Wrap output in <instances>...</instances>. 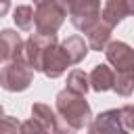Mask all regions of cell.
Returning a JSON list of instances; mask_svg holds the SVG:
<instances>
[{
  "instance_id": "6da1fadb",
  "label": "cell",
  "mask_w": 134,
  "mask_h": 134,
  "mask_svg": "<svg viewBox=\"0 0 134 134\" xmlns=\"http://www.w3.org/2000/svg\"><path fill=\"white\" fill-rule=\"evenodd\" d=\"M105 57L115 71L113 92L119 96H130L134 92V48L121 40H113L107 44Z\"/></svg>"
},
{
  "instance_id": "d6986e66",
  "label": "cell",
  "mask_w": 134,
  "mask_h": 134,
  "mask_svg": "<svg viewBox=\"0 0 134 134\" xmlns=\"http://www.w3.org/2000/svg\"><path fill=\"white\" fill-rule=\"evenodd\" d=\"M8 8H10V4H0V17H4L8 13Z\"/></svg>"
},
{
  "instance_id": "44dd1931",
  "label": "cell",
  "mask_w": 134,
  "mask_h": 134,
  "mask_svg": "<svg viewBox=\"0 0 134 134\" xmlns=\"http://www.w3.org/2000/svg\"><path fill=\"white\" fill-rule=\"evenodd\" d=\"M0 4H10V0H0Z\"/></svg>"
},
{
  "instance_id": "9a60e30c",
  "label": "cell",
  "mask_w": 134,
  "mask_h": 134,
  "mask_svg": "<svg viewBox=\"0 0 134 134\" xmlns=\"http://www.w3.org/2000/svg\"><path fill=\"white\" fill-rule=\"evenodd\" d=\"M13 21L21 31H29L34 27V8L29 4H21L13 10Z\"/></svg>"
},
{
  "instance_id": "9c48e42d",
  "label": "cell",
  "mask_w": 134,
  "mask_h": 134,
  "mask_svg": "<svg viewBox=\"0 0 134 134\" xmlns=\"http://www.w3.org/2000/svg\"><path fill=\"white\" fill-rule=\"evenodd\" d=\"M126 17H134V0H107L100 10V21H105L113 29Z\"/></svg>"
},
{
  "instance_id": "e0dca14e",
  "label": "cell",
  "mask_w": 134,
  "mask_h": 134,
  "mask_svg": "<svg viewBox=\"0 0 134 134\" xmlns=\"http://www.w3.org/2000/svg\"><path fill=\"white\" fill-rule=\"evenodd\" d=\"M21 134H50L40 121H36L34 117H29L27 121H21Z\"/></svg>"
},
{
  "instance_id": "2e32d148",
  "label": "cell",
  "mask_w": 134,
  "mask_h": 134,
  "mask_svg": "<svg viewBox=\"0 0 134 134\" xmlns=\"http://www.w3.org/2000/svg\"><path fill=\"white\" fill-rule=\"evenodd\" d=\"M0 134H21V121L13 115H4L0 119Z\"/></svg>"
},
{
  "instance_id": "4fadbf2b",
  "label": "cell",
  "mask_w": 134,
  "mask_h": 134,
  "mask_svg": "<svg viewBox=\"0 0 134 134\" xmlns=\"http://www.w3.org/2000/svg\"><path fill=\"white\" fill-rule=\"evenodd\" d=\"M111 34H113V27L111 25H107L105 21H98L86 36H88V46L92 48V50H105L107 48V44L111 42Z\"/></svg>"
},
{
  "instance_id": "8992f818",
  "label": "cell",
  "mask_w": 134,
  "mask_h": 134,
  "mask_svg": "<svg viewBox=\"0 0 134 134\" xmlns=\"http://www.w3.org/2000/svg\"><path fill=\"white\" fill-rule=\"evenodd\" d=\"M88 134H130V132L124 124L121 109H107L96 117H92Z\"/></svg>"
},
{
  "instance_id": "7c38bea8",
  "label": "cell",
  "mask_w": 134,
  "mask_h": 134,
  "mask_svg": "<svg viewBox=\"0 0 134 134\" xmlns=\"http://www.w3.org/2000/svg\"><path fill=\"white\" fill-rule=\"evenodd\" d=\"M61 46H63V50H65V54H67V59H69L71 65L82 63V61L88 57V50H90L88 40H84V38L77 36V34H73V36H69L67 40H63Z\"/></svg>"
},
{
  "instance_id": "3957f363",
  "label": "cell",
  "mask_w": 134,
  "mask_h": 134,
  "mask_svg": "<svg viewBox=\"0 0 134 134\" xmlns=\"http://www.w3.org/2000/svg\"><path fill=\"white\" fill-rule=\"evenodd\" d=\"M59 4L67 10V17L77 31L88 34L100 21V0H59Z\"/></svg>"
},
{
  "instance_id": "ffe728a7",
  "label": "cell",
  "mask_w": 134,
  "mask_h": 134,
  "mask_svg": "<svg viewBox=\"0 0 134 134\" xmlns=\"http://www.w3.org/2000/svg\"><path fill=\"white\" fill-rule=\"evenodd\" d=\"M4 117V109H2V105H0V119Z\"/></svg>"
},
{
  "instance_id": "5b68a950",
  "label": "cell",
  "mask_w": 134,
  "mask_h": 134,
  "mask_svg": "<svg viewBox=\"0 0 134 134\" xmlns=\"http://www.w3.org/2000/svg\"><path fill=\"white\" fill-rule=\"evenodd\" d=\"M31 82H34V69L27 65L23 54L0 67V86L6 92H23L29 88Z\"/></svg>"
},
{
  "instance_id": "8fae6325",
  "label": "cell",
  "mask_w": 134,
  "mask_h": 134,
  "mask_svg": "<svg viewBox=\"0 0 134 134\" xmlns=\"http://www.w3.org/2000/svg\"><path fill=\"white\" fill-rule=\"evenodd\" d=\"M88 80H90V88L94 92H107V90H113L115 71L109 65H94L92 71L88 73Z\"/></svg>"
},
{
  "instance_id": "ac0fdd59",
  "label": "cell",
  "mask_w": 134,
  "mask_h": 134,
  "mask_svg": "<svg viewBox=\"0 0 134 134\" xmlns=\"http://www.w3.org/2000/svg\"><path fill=\"white\" fill-rule=\"evenodd\" d=\"M121 117L128 128V132H134V105H124L121 107Z\"/></svg>"
},
{
  "instance_id": "277c9868",
  "label": "cell",
  "mask_w": 134,
  "mask_h": 134,
  "mask_svg": "<svg viewBox=\"0 0 134 134\" xmlns=\"http://www.w3.org/2000/svg\"><path fill=\"white\" fill-rule=\"evenodd\" d=\"M67 10L59 4V0H40L34 10V27L40 36H57L61 25L65 23Z\"/></svg>"
},
{
  "instance_id": "ba28073f",
  "label": "cell",
  "mask_w": 134,
  "mask_h": 134,
  "mask_svg": "<svg viewBox=\"0 0 134 134\" xmlns=\"http://www.w3.org/2000/svg\"><path fill=\"white\" fill-rule=\"evenodd\" d=\"M31 117L36 121H40L50 134H75V130H71L63 117L46 103H34L31 105Z\"/></svg>"
},
{
  "instance_id": "52a82bcc",
  "label": "cell",
  "mask_w": 134,
  "mask_h": 134,
  "mask_svg": "<svg viewBox=\"0 0 134 134\" xmlns=\"http://www.w3.org/2000/svg\"><path fill=\"white\" fill-rule=\"evenodd\" d=\"M67 67H71V63H69L67 54H65L63 46H61L59 42L50 44V46L44 50V57H42L40 71H42L46 77L54 80V77H61V75L67 71Z\"/></svg>"
},
{
  "instance_id": "5bb4252c",
  "label": "cell",
  "mask_w": 134,
  "mask_h": 134,
  "mask_svg": "<svg viewBox=\"0 0 134 134\" xmlns=\"http://www.w3.org/2000/svg\"><path fill=\"white\" fill-rule=\"evenodd\" d=\"M65 88L71 90V92H75V94H84V96H86V92L90 90L88 73H86L84 69H73V71H69V75H67V86H65Z\"/></svg>"
},
{
  "instance_id": "7a4b0ae2",
  "label": "cell",
  "mask_w": 134,
  "mask_h": 134,
  "mask_svg": "<svg viewBox=\"0 0 134 134\" xmlns=\"http://www.w3.org/2000/svg\"><path fill=\"white\" fill-rule=\"evenodd\" d=\"M54 111L75 132L84 130L92 121V109H90V103L86 100V96L84 94H75V92H71L67 88L57 92V96H54Z\"/></svg>"
},
{
  "instance_id": "30bf717a",
  "label": "cell",
  "mask_w": 134,
  "mask_h": 134,
  "mask_svg": "<svg viewBox=\"0 0 134 134\" xmlns=\"http://www.w3.org/2000/svg\"><path fill=\"white\" fill-rule=\"evenodd\" d=\"M23 40L15 29H2L0 31V63H8L17 57H21Z\"/></svg>"
}]
</instances>
